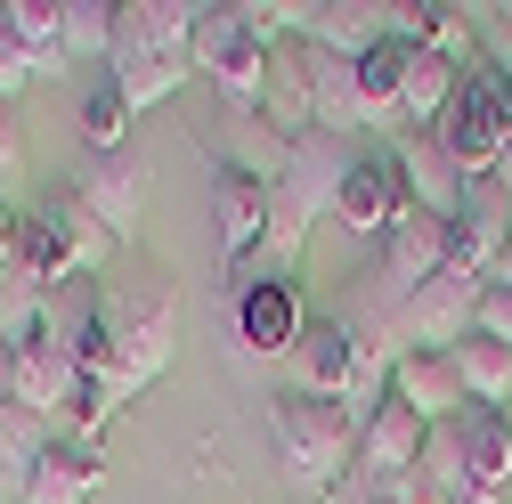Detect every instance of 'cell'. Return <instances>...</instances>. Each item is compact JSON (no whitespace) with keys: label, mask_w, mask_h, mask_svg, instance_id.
<instances>
[{"label":"cell","mask_w":512,"mask_h":504,"mask_svg":"<svg viewBox=\"0 0 512 504\" xmlns=\"http://www.w3.org/2000/svg\"><path fill=\"white\" fill-rule=\"evenodd\" d=\"M171 318H179V309H171L163 285H147V277H98L82 326L66 334L74 358H82V374H90V391H82V407H74L82 439H90L114 407H131L155 374L171 366Z\"/></svg>","instance_id":"6da1fadb"},{"label":"cell","mask_w":512,"mask_h":504,"mask_svg":"<svg viewBox=\"0 0 512 504\" xmlns=\"http://www.w3.org/2000/svg\"><path fill=\"white\" fill-rule=\"evenodd\" d=\"M9 244H17V269H25V285H41V293H57V285H74V277H98L106 261H114V236L74 204V187L66 196H41L33 212H17V228H9Z\"/></svg>","instance_id":"7a4b0ae2"},{"label":"cell","mask_w":512,"mask_h":504,"mask_svg":"<svg viewBox=\"0 0 512 504\" xmlns=\"http://www.w3.org/2000/svg\"><path fill=\"white\" fill-rule=\"evenodd\" d=\"M350 139H326V131H309L293 155H285V171H277V187H269V252H277V269H293L301 252H309V228L334 212V196H342V179H350Z\"/></svg>","instance_id":"3957f363"},{"label":"cell","mask_w":512,"mask_h":504,"mask_svg":"<svg viewBox=\"0 0 512 504\" xmlns=\"http://www.w3.org/2000/svg\"><path fill=\"white\" fill-rule=\"evenodd\" d=\"M269 57H277V41L252 33L244 0H204V17H196V74L220 90V114H261Z\"/></svg>","instance_id":"277c9868"},{"label":"cell","mask_w":512,"mask_h":504,"mask_svg":"<svg viewBox=\"0 0 512 504\" xmlns=\"http://www.w3.org/2000/svg\"><path fill=\"white\" fill-rule=\"evenodd\" d=\"M269 431H277L285 472H293L301 488H317V496H326V488L358 464V415L334 407V399H301V391H285V399L269 407Z\"/></svg>","instance_id":"5b68a950"},{"label":"cell","mask_w":512,"mask_h":504,"mask_svg":"<svg viewBox=\"0 0 512 504\" xmlns=\"http://www.w3.org/2000/svg\"><path fill=\"white\" fill-rule=\"evenodd\" d=\"M407 212H415V204H407L399 155H391V147H358V155H350V179H342V196H334V220H342L358 244H382Z\"/></svg>","instance_id":"8992f818"},{"label":"cell","mask_w":512,"mask_h":504,"mask_svg":"<svg viewBox=\"0 0 512 504\" xmlns=\"http://www.w3.org/2000/svg\"><path fill=\"white\" fill-rule=\"evenodd\" d=\"M204 0H114V57L106 66H147V57H196Z\"/></svg>","instance_id":"52a82bcc"},{"label":"cell","mask_w":512,"mask_h":504,"mask_svg":"<svg viewBox=\"0 0 512 504\" xmlns=\"http://www.w3.org/2000/svg\"><path fill=\"white\" fill-rule=\"evenodd\" d=\"M472 318H480V277H456V269H439L399 318H391V334H399V358L407 350H456L464 334H472Z\"/></svg>","instance_id":"ba28073f"},{"label":"cell","mask_w":512,"mask_h":504,"mask_svg":"<svg viewBox=\"0 0 512 504\" xmlns=\"http://www.w3.org/2000/svg\"><path fill=\"white\" fill-rule=\"evenodd\" d=\"M504 244H512V196H504L496 179H472V187H464V204L447 212V269L488 285V269H496V252H504Z\"/></svg>","instance_id":"9c48e42d"},{"label":"cell","mask_w":512,"mask_h":504,"mask_svg":"<svg viewBox=\"0 0 512 504\" xmlns=\"http://www.w3.org/2000/svg\"><path fill=\"white\" fill-rule=\"evenodd\" d=\"M74 204H82L114 244H131V236H139V204H147V163H139V147L90 155L82 179H74Z\"/></svg>","instance_id":"30bf717a"},{"label":"cell","mask_w":512,"mask_h":504,"mask_svg":"<svg viewBox=\"0 0 512 504\" xmlns=\"http://www.w3.org/2000/svg\"><path fill=\"white\" fill-rule=\"evenodd\" d=\"M82 391H90V374H82L74 342L57 334V326L33 334V342H17V407L25 415H74Z\"/></svg>","instance_id":"8fae6325"},{"label":"cell","mask_w":512,"mask_h":504,"mask_svg":"<svg viewBox=\"0 0 512 504\" xmlns=\"http://www.w3.org/2000/svg\"><path fill=\"white\" fill-rule=\"evenodd\" d=\"M309 49H326V57H358L391 41V0H301V33Z\"/></svg>","instance_id":"7c38bea8"},{"label":"cell","mask_w":512,"mask_h":504,"mask_svg":"<svg viewBox=\"0 0 512 504\" xmlns=\"http://www.w3.org/2000/svg\"><path fill=\"white\" fill-rule=\"evenodd\" d=\"M212 236H220V261H252L269 252V179H244V171H212Z\"/></svg>","instance_id":"4fadbf2b"},{"label":"cell","mask_w":512,"mask_h":504,"mask_svg":"<svg viewBox=\"0 0 512 504\" xmlns=\"http://www.w3.org/2000/svg\"><path fill=\"white\" fill-rule=\"evenodd\" d=\"M236 350L252 358H293L301 350V301L285 277H252L236 293Z\"/></svg>","instance_id":"5bb4252c"},{"label":"cell","mask_w":512,"mask_h":504,"mask_svg":"<svg viewBox=\"0 0 512 504\" xmlns=\"http://www.w3.org/2000/svg\"><path fill=\"white\" fill-rule=\"evenodd\" d=\"M391 399H399L407 415H423L431 431L472 415V399H464V383H456V366H447V350H407V358L391 366Z\"/></svg>","instance_id":"9a60e30c"},{"label":"cell","mask_w":512,"mask_h":504,"mask_svg":"<svg viewBox=\"0 0 512 504\" xmlns=\"http://www.w3.org/2000/svg\"><path fill=\"white\" fill-rule=\"evenodd\" d=\"M423 439H431V423H423V415H407L391 391H382V399L358 415V464H366L374 480H399V472L423 456Z\"/></svg>","instance_id":"2e32d148"},{"label":"cell","mask_w":512,"mask_h":504,"mask_svg":"<svg viewBox=\"0 0 512 504\" xmlns=\"http://www.w3.org/2000/svg\"><path fill=\"white\" fill-rule=\"evenodd\" d=\"M391 155H399V179H407V204H415V212H439V220H447V212L464 204L472 179L456 171V155L439 147V131H415V139H399Z\"/></svg>","instance_id":"e0dca14e"},{"label":"cell","mask_w":512,"mask_h":504,"mask_svg":"<svg viewBox=\"0 0 512 504\" xmlns=\"http://www.w3.org/2000/svg\"><path fill=\"white\" fill-rule=\"evenodd\" d=\"M309 106H317V131H326V139H358V131H374V114H366V90H358V66H350V57L309 49Z\"/></svg>","instance_id":"ac0fdd59"},{"label":"cell","mask_w":512,"mask_h":504,"mask_svg":"<svg viewBox=\"0 0 512 504\" xmlns=\"http://www.w3.org/2000/svg\"><path fill=\"white\" fill-rule=\"evenodd\" d=\"M98 480H106L98 439H49V456L25 472V504H90Z\"/></svg>","instance_id":"d6986e66"},{"label":"cell","mask_w":512,"mask_h":504,"mask_svg":"<svg viewBox=\"0 0 512 504\" xmlns=\"http://www.w3.org/2000/svg\"><path fill=\"white\" fill-rule=\"evenodd\" d=\"M464 472H472V496L504 504V488H512V415L504 407L464 415Z\"/></svg>","instance_id":"ffe728a7"},{"label":"cell","mask_w":512,"mask_h":504,"mask_svg":"<svg viewBox=\"0 0 512 504\" xmlns=\"http://www.w3.org/2000/svg\"><path fill=\"white\" fill-rule=\"evenodd\" d=\"M220 171H244V179H269L277 187V171H285V155H293V139H277L261 114H220Z\"/></svg>","instance_id":"44dd1931"},{"label":"cell","mask_w":512,"mask_h":504,"mask_svg":"<svg viewBox=\"0 0 512 504\" xmlns=\"http://www.w3.org/2000/svg\"><path fill=\"white\" fill-rule=\"evenodd\" d=\"M447 366H456V383H464L472 407H504V399H512V350H504V342L464 334L456 350H447Z\"/></svg>","instance_id":"7402d4cb"},{"label":"cell","mask_w":512,"mask_h":504,"mask_svg":"<svg viewBox=\"0 0 512 504\" xmlns=\"http://www.w3.org/2000/svg\"><path fill=\"white\" fill-rule=\"evenodd\" d=\"M0 25L17 33V49L33 57L41 74H66V33H57V0H0Z\"/></svg>","instance_id":"603a6c76"},{"label":"cell","mask_w":512,"mask_h":504,"mask_svg":"<svg viewBox=\"0 0 512 504\" xmlns=\"http://www.w3.org/2000/svg\"><path fill=\"white\" fill-rule=\"evenodd\" d=\"M57 33H66L74 66L106 74V57H114V0H57Z\"/></svg>","instance_id":"cb8c5ba5"},{"label":"cell","mask_w":512,"mask_h":504,"mask_svg":"<svg viewBox=\"0 0 512 504\" xmlns=\"http://www.w3.org/2000/svg\"><path fill=\"white\" fill-rule=\"evenodd\" d=\"M407 66H415V49H407V41H382V49L358 57V90H366V114H374V122H391V114H399Z\"/></svg>","instance_id":"d4e9b609"},{"label":"cell","mask_w":512,"mask_h":504,"mask_svg":"<svg viewBox=\"0 0 512 504\" xmlns=\"http://www.w3.org/2000/svg\"><path fill=\"white\" fill-rule=\"evenodd\" d=\"M82 139H90V155L131 147V98L114 90V74H98V82L82 90Z\"/></svg>","instance_id":"484cf974"},{"label":"cell","mask_w":512,"mask_h":504,"mask_svg":"<svg viewBox=\"0 0 512 504\" xmlns=\"http://www.w3.org/2000/svg\"><path fill=\"white\" fill-rule=\"evenodd\" d=\"M106 74H114L122 98H131V114H147V106L179 98V82L196 74V57H147V66H106Z\"/></svg>","instance_id":"4316f807"},{"label":"cell","mask_w":512,"mask_h":504,"mask_svg":"<svg viewBox=\"0 0 512 504\" xmlns=\"http://www.w3.org/2000/svg\"><path fill=\"white\" fill-rule=\"evenodd\" d=\"M0 456L17 472H33L49 456V415H25V407H0Z\"/></svg>","instance_id":"83f0119b"},{"label":"cell","mask_w":512,"mask_h":504,"mask_svg":"<svg viewBox=\"0 0 512 504\" xmlns=\"http://www.w3.org/2000/svg\"><path fill=\"white\" fill-rule=\"evenodd\" d=\"M472 334H488V342L512 350V293H504V285H480V318H472Z\"/></svg>","instance_id":"f1b7e54d"},{"label":"cell","mask_w":512,"mask_h":504,"mask_svg":"<svg viewBox=\"0 0 512 504\" xmlns=\"http://www.w3.org/2000/svg\"><path fill=\"white\" fill-rule=\"evenodd\" d=\"M33 74H41V66H33V57L17 49V33H9V25H0V98H9V106H17V90H25Z\"/></svg>","instance_id":"f546056e"},{"label":"cell","mask_w":512,"mask_h":504,"mask_svg":"<svg viewBox=\"0 0 512 504\" xmlns=\"http://www.w3.org/2000/svg\"><path fill=\"white\" fill-rule=\"evenodd\" d=\"M9 171H17V106L0 98V179H9Z\"/></svg>","instance_id":"4dcf8cb0"},{"label":"cell","mask_w":512,"mask_h":504,"mask_svg":"<svg viewBox=\"0 0 512 504\" xmlns=\"http://www.w3.org/2000/svg\"><path fill=\"white\" fill-rule=\"evenodd\" d=\"M0 407H17V342L0 334Z\"/></svg>","instance_id":"1f68e13d"},{"label":"cell","mask_w":512,"mask_h":504,"mask_svg":"<svg viewBox=\"0 0 512 504\" xmlns=\"http://www.w3.org/2000/svg\"><path fill=\"white\" fill-rule=\"evenodd\" d=\"M488 285H504V293H512V244L496 252V269H488Z\"/></svg>","instance_id":"d6a6232c"},{"label":"cell","mask_w":512,"mask_h":504,"mask_svg":"<svg viewBox=\"0 0 512 504\" xmlns=\"http://www.w3.org/2000/svg\"><path fill=\"white\" fill-rule=\"evenodd\" d=\"M496 187H504V196H512V155H504V163H496Z\"/></svg>","instance_id":"836d02e7"},{"label":"cell","mask_w":512,"mask_h":504,"mask_svg":"<svg viewBox=\"0 0 512 504\" xmlns=\"http://www.w3.org/2000/svg\"><path fill=\"white\" fill-rule=\"evenodd\" d=\"M9 228H17V212H9V204H0V236H9Z\"/></svg>","instance_id":"e575fe53"},{"label":"cell","mask_w":512,"mask_h":504,"mask_svg":"<svg viewBox=\"0 0 512 504\" xmlns=\"http://www.w3.org/2000/svg\"><path fill=\"white\" fill-rule=\"evenodd\" d=\"M496 17H504V25H512V9H496Z\"/></svg>","instance_id":"d590c367"}]
</instances>
